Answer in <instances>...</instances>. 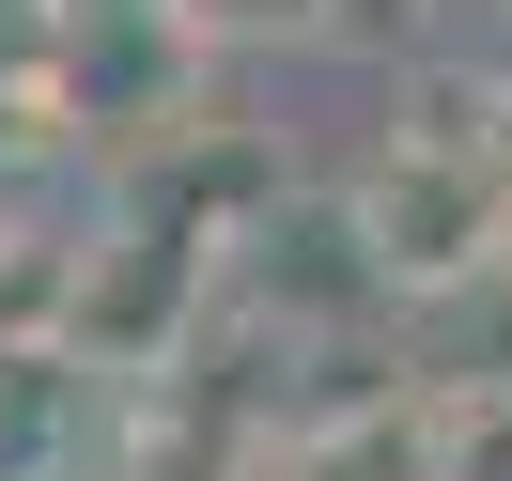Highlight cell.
I'll list each match as a JSON object with an SVG mask.
<instances>
[{
    "label": "cell",
    "instance_id": "cell-1",
    "mask_svg": "<svg viewBox=\"0 0 512 481\" xmlns=\"http://www.w3.org/2000/svg\"><path fill=\"white\" fill-rule=\"evenodd\" d=\"M342 202H357V249L388 264L404 311L481 295V280L512 264V171H497V156H450V140H404V125H388L373 156L342 171Z\"/></svg>",
    "mask_w": 512,
    "mask_h": 481
},
{
    "label": "cell",
    "instance_id": "cell-2",
    "mask_svg": "<svg viewBox=\"0 0 512 481\" xmlns=\"http://www.w3.org/2000/svg\"><path fill=\"white\" fill-rule=\"evenodd\" d=\"M233 481H419V388L404 404H280Z\"/></svg>",
    "mask_w": 512,
    "mask_h": 481
},
{
    "label": "cell",
    "instance_id": "cell-3",
    "mask_svg": "<svg viewBox=\"0 0 512 481\" xmlns=\"http://www.w3.org/2000/svg\"><path fill=\"white\" fill-rule=\"evenodd\" d=\"M78 249H94V218H63V202H0V357H63V326H78Z\"/></svg>",
    "mask_w": 512,
    "mask_h": 481
},
{
    "label": "cell",
    "instance_id": "cell-4",
    "mask_svg": "<svg viewBox=\"0 0 512 481\" xmlns=\"http://www.w3.org/2000/svg\"><path fill=\"white\" fill-rule=\"evenodd\" d=\"M419 481H512V373H435L419 388Z\"/></svg>",
    "mask_w": 512,
    "mask_h": 481
},
{
    "label": "cell",
    "instance_id": "cell-5",
    "mask_svg": "<svg viewBox=\"0 0 512 481\" xmlns=\"http://www.w3.org/2000/svg\"><path fill=\"white\" fill-rule=\"evenodd\" d=\"M63 32H78V0H0V109L32 78H63Z\"/></svg>",
    "mask_w": 512,
    "mask_h": 481
},
{
    "label": "cell",
    "instance_id": "cell-6",
    "mask_svg": "<svg viewBox=\"0 0 512 481\" xmlns=\"http://www.w3.org/2000/svg\"><path fill=\"white\" fill-rule=\"evenodd\" d=\"M497 16H512V0H497Z\"/></svg>",
    "mask_w": 512,
    "mask_h": 481
},
{
    "label": "cell",
    "instance_id": "cell-7",
    "mask_svg": "<svg viewBox=\"0 0 512 481\" xmlns=\"http://www.w3.org/2000/svg\"><path fill=\"white\" fill-rule=\"evenodd\" d=\"M497 280H512V264H497Z\"/></svg>",
    "mask_w": 512,
    "mask_h": 481
}]
</instances>
